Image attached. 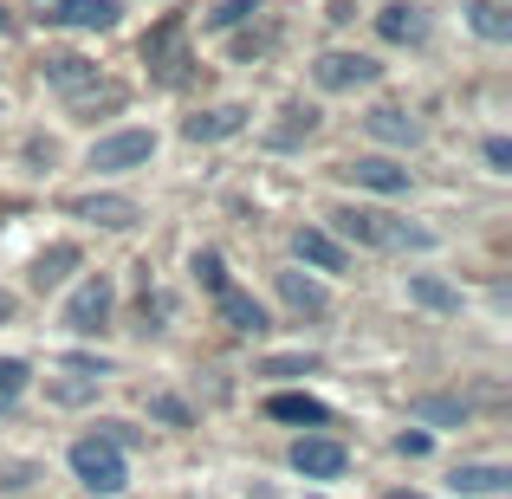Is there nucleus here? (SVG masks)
Instances as JSON below:
<instances>
[{"mask_svg":"<svg viewBox=\"0 0 512 499\" xmlns=\"http://www.w3.org/2000/svg\"><path fill=\"white\" fill-rule=\"evenodd\" d=\"M292 253H299L312 273H350V247L331 227H299V234H292Z\"/></svg>","mask_w":512,"mask_h":499,"instance_id":"0eeeda50","label":"nucleus"},{"mask_svg":"<svg viewBox=\"0 0 512 499\" xmlns=\"http://www.w3.org/2000/svg\"><path fill=\"white\" fill-rule=\"evenodd\" d=\"M376 33H383L389 46H415V39L428 33V13L415 7V0H396V7H383V13H376Z\"/></svg>","mask_w":512,"mask_h":499,"instance_id":"2eb2a0df","label":"nucleus"},{"mask_svg":"<svg viewBox=\"0 0 512 499\" xmlns=\"http://www.w3.org/2000/svg\"><path fill=\"white\" fill-rule=\"evenodd\" d=\"M266 415H273V422H292V428H325V422H331L325 402H318V396H299V389L273 396V402H266Z\"/></svg>","mask_w":512,"mask_h":499,"instance_id":"6ab92c4d","label":"nucleus"},{"mask_svg":"<svg viewBox=\"0 0 512 499\" xmlns=\"http://www.w3.org/2000/svg\"><path fill=\"white\" fill-rule=\"evenodd\" d=\"M156 156V137L150 130H117V137H104V143H91V169H143Z\"/></svg>","mask_w":512,"mask_h":499,"instance_id":"423d86ee","label":"nucleus"},{"mask_svg":"<svg viewBox=\"0 0 512 499\" xmlns=\"http://www.w3.org/2000/svg\"><path fill=\"white\" fill-rule=\"evenodd\" d=\"M72 474L85 480L91 493H124V487H130V467H124V454H117L111 441H98V435L72 441Z\"/></svg>","mask_w":512,"mask_h":499,"instance_id":"f03ea898","label":"nucleus"},{"mask_svg":"<svg viewBox=\"0 0 512 499\" xmlns=\"http://www.w3.org/2000/svg\"><path fill=\"white\" fill-rule=\"evenodd\" d=\"M487 163H493V169H512V143H506V137L487 143Z\"/></svg>","mask_w":512,"mask_h":499,"instance_id":"7c9ffc66","label":"nucleus"},{"mask_svg":"<svg viewBox=\"0 0 512 499\" xmlns=\"http://www.w3.org/2000/svg\"><path fill=\"white\" fill-rule=\"evenodd\" d=\"M98 383H104L98 370H78V363H72L65 376H46V396L59 402V409H78V402H91V396H98Z\"/></svg>","mask_w":512,"mask_h":499,"instance_id":"aec40b11","label":"nucleus"},{"mask_svg":"<svg viewBox=\"0 0 512 499\" xmlns=\"http://www.w3.org/2000/svg\"><path fill=\"white\" fill-rule=\"evenodd\" d=\"M39 72H46V85L65 91V98H85V91L98 85V65H91L85 52H46V65H39Z\"/></svg>","mask_w":512,"mask_h":499,"instance_id":"9d476101","label":"nucleus"},{"mask_svg":"<svg viewBox=\"0 0 512 499\" xmlns=\"http://www.w3.org/2000/svg\"><path fill=\"white\" fill-rule=\"evenodd\" d=\"M383 499H428V493H409V487H402V493H383Z\"/></svg>","mask_w":512,"mask_h":499,"instance_id":"72a5a7b5","label":"nucleus"},{"mask_svg":"<svg viewBox=\"0 0 512 499\" xmlns=\"http://www.w3.org/2000/svg\"><path fill=\"white\" fill-rule=\"evenodd\" d=\"M117 0H46V20L52 26H78V33H111L117 26Z\"/></svg>","mask_w":512,"mask_h":499,"instance_id":"6e6552de","label":"nucleus"},{"mask_svg":"<svg viewBox=\"0 0 512 499\" xmlns=\"http://www.w3.org/2000/svg\"><path fill=\"white\" fill-rule=\"evenodd\" d=\"M7 33H13V13H7V7H0V39H7Z\"/></svg>","mask_w":512,"mask_h":499,"instance_id":"473e14b6","label":"nucleus"},{"mask_svg":"<svg viewBox=\"0 0 512 499\" xmlns=\"http://www.w3.org/2000/svg\"><path fill=\"white\" fill-rule=\"evenodd\" d=\"M292 467H299L305 480H338L350 467V454L331 435H305V441H292Z\"/></svg>","mask_w":512,"mask_h":499,"instance_id":"1a4fd4ad","label":"nucleus"},{"mask_svg":"<svg viewBox=\"0 0 512 499\" xmlns=\"http://www.w3.org/2000/svg\"><path fill=\"white\" fill-rule=\"evenodd\" d=\"M467 26H474L480 39H512V13L500 0H474V7H467Z\"/></svg>","mask_w":512,"mask_h":499,"instance_id":"5701e85b","label":"nucleus"},{"mask_svg":"<svg viewBox=\"0 0 512 499\" xmlns=\"http://www.w3.org/2000/svg\"><path fill=\"white\" fill-rule=\"evenodd\" d=\"M312 370H318L312 350H286V357H266L260 363V376H312Z\"/></svg>","mask_w":512,"mask_h":499,"instance_id":"393cba45","label":"nucleus"},{"mask_svg":"<svg viewBox=\"0 0 512 499\" xmlns=\"http://www.w3.org/2000/svg\"><path fill=\"white\" fill-rule=\"evenodd\" d=\"M234 130H247V111L240 104H214V111H195L182 124V137L188 143H221V137H234Z\"/></svg>","mask_w":512,"mask_h":499,"instance_id":"4468645a","label":"nucleus"},{"mask_svg":"<svg viewBox=\"0 0 512 499\" xmlns=\"http://www.w3.org/2000/svg\"><path fill=\"white\" fill-rule=\"evenodd\" d=\"M370 137H383V143H415V117L396 111V104H376V111H370Z\"/></svg>","mask_w":512,"mask_h":499,"instance_id":"4be33fe9","label":"nucleus"},{"mask_svg":"<svg viewBox=\"0 0 512 499\" xmlns=\"http://www.w3.org/2000/svg\"><path fill=\"white\" fill-rule=\"evenodd\" d=\"M415 409H422L428 422H467V402H448V396H428V402H415Z\"/></svg>","mask_w":512,"mask_h":499,"instance_id":"cd10ccee","label":"nucleus"},{"mask_svg":"<svg viewBox=\"0 0 512 499\" xmlns=\"http://www.w3.org/2000/svg\"><path fill=\"white\" fill-rule=\"evenodd\" d=\"M253 13H260V0H221V7L208 13V26L214 33H227V26H240V20H253Z\"/></svg>","mask_w":512,"mask_h":499,"instance_id":"a878e982","label":"nucleus"},{"mask_svg":"<svg viewBox=\"0 0 512 499\" xmlns=\"http://www.w3.org/2000/svg\"><path fill=\"white\" fill-rule=\"evenodd\" d=\"M195 279H201L208 292H227V266H221V253H214V247L195 253Z\"/></svg>","mask_w":512,"mask_h":499,"instance_id":"bb28decb","label":"nucleus"},{"mask_svg":"<svg viewBox=\"0 0 512 499\" xmlns=\"http://www.w3.org/2000/svg\"><path fill=\"white\" fill-rule=\"evenodd\" d=\"M344 175L357 188H376V195H402V188H409V169H402L396 156H357V163H344Z\"/></svg>","mask_w":512,"mask_h":499,"instance_id":"ddd939ff","label":"nucleus"},{"mask_svg":"<svg viewBox=\"0 0 512 499\" xmlns=\"http://www.w3.org/2000/svg\"><path fill=\"white\" fill-rule=\"evenodd\" d=\"M72 214H78V221H98V227H117V234L143 221V208H137L130 195H78Z\"/></svg>","mask_w":512,"mask_h":499,"instance_id":"f8f14e48","label":"nucleus"},{"mask_svg":"<svg viewBox=\"0 0 512 499\" xmlns=\"http://www.w3.org/2000/svg\"><path fill=\"white\" fill-rule=\"evenodd\" d=\"M150 415H156V422H169V428H188V402L182 396H150Z\"/></svg>","mask_w":512,"mask_h":499,"instance_id":"c85d7f7f","label":"nucleus"},{"mask_svg":"<svg viewBox=\"0 0 512 499\" xmlns=\"http://www.w3.org/2000/svg\"><path fill=\"white\" fill-rule=\"evenodd\" d=\"M111 312H117V286L104 273H91L85 286L65 299V331H78V337H98L104 325H111Z\"/></svg>","mask_w":512,"mask_h":499,"instance_id":"20e7f679","label":"nucleus"},{"mask_svg":"<svg viewBox=\"0 0 512 499\" xmlns=\"http://www.w3.org/2000/svg\"><path fill=\"white\" fill-rule=\"evenodd\" d=\"M214 312H221V325L227 331H266V305L253 299V292H214Z\"/></svg>","mask_w":512,"mask_h":499,"instance_id":"f3484780","label":"nucleus"},{"mask_svg":"<svg viewBox=\"0 0 512 499\" xmlns=\"http://www.w3.org/2000/svg\"><path fill=\"white\" fill-rule=\"evenodd\" d=\"M78 260H85V253H78L72 240H52V247H46V253H39V260H33V286H39V292L65 286V279L78 273Z\"/></svg>","mask_w":512,"mask_h":499,"instance_id":"dca6fc26","label":"nucleus"},{"mask_svg":"<svg viewBox=\"0 0 512 499\" xmlns=\"http://www.w3.org/2000/svg\"><path fill=\"white\" fill-rule=\"evenodd\" d=\"M396 454H409V461H422V454H428V435H422V428H409V435H396Z\"/></svg>","mask_w":512,"mask_h":499,"instance_id":"c756f323","label":"nucleus"},{"mask_svg":"<svg viewBox=\"0 0 512 499\" xmlns=\"http://www.w3.org/2000/svg\"><path fill=\"white\" fill-rule=\"evenodd\" d=\"M13 312H20V299H13V292H7V286H0V325H7V318H13Z\"/></svg>","mask_w":512,"mask_h":499,"instance_id":"2f4dec72","label":"nucleus"},{"mask_svg":"<svg viewBox=\"0 0 512 499\" xmlns=\"http://www.w3.org/2000/svg\"><path fill=\"white\" fill-rule=\"evenodd\" d=\"M26 383H33V370H26L20 357H0V415H7L13 402L26 396Z\"/></svg>","mask_w":512,"mask_h":499,"instance_id":"b1692460","label":"nucleus"},{"mask_svg":"<svg viewBox=\"0 0 512 499\" xmlns=\"http://www.w3.org/2000/svg\"><path fill=\"white\" fill-rule=\"evenodd\" d=\"M448 487L461 493V499H487V493H506L512 487V467H500V461H461L448 474Z\"/></svg>","mask_w":512,"mask_h":499,"instance_id":"9b49d317","label":"nucleus"},{"mask_svg":"<svg viewBox=\"0 0 512 499\" xmlns=\"http://www.w3.org/2000/svg\"><path fill=\"white\" fill-rule=\"evenodd\" d=\"M376 72H383V65H376L370 52H325V59L312 65L318 91H363V85H376Z\"/></svg>","mask_w":512,"mask_h":499,"instance_id":"39448f33","label":"nucleus"},{"mask_svg":"<svg viewBox=\"0 0 512 499\" xmlns=\"http://www.w3.org/2000/svg\"><path fill=\"white\" fill-rule=\"evenodd\" d=\"M279 299H286L299 318H325L331 312V292L318 286V279H305V273H279Z\"/></svg>","mask_w":512,"mask_h":499,"instance_id":"a211bd4d","label":"nucleus"},{"mask_svg":"<svg viewBox=\"0 0 512 499\" xmlns=\"http://www.w3.org/2000/svg\"><path fill=\"white\" fill-rule=\"evenodd\" d=\"M182 33H188V13H163V20L150 26V39H143V65H150L163 85H182V72H188Z\"/></svg>","mask_w":512,"mask_h":499,"instance_id":"7ed1b4c3","label":"nucleus"},{"mask_svg":"<svg viewBox=\"0 0 512 499\" xmlns=\"http://www.w3.org/2000/svg\"><path fill=\"white\" fill-rule=\"evenodd\" d=\"M409 299L428 305V312H461V292H454L448 279H435V273H409Z\"/></svg>","mask_w":512,"mask_h":499,"instance_id":"412c9836","label":"nucleus"},{"mask_svg":"<svg viewBox=\"0 0 512 499\" xmlns=\"http://www.w3.org/2000/svg\"><path fill=\"white\" fill-rule=\"evenodd\" d=\"M331 227H338L350 247H370V253L435 247V234H428V227H409L402 214H389V208H338V214H331Z\"/></svg>","mask_w":512,"mask_h":499,"instance_id":"f257e3e1","label":"nucleus"}]
</instances>
